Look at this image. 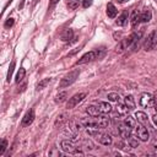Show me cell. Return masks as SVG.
Returning <instances> with one entry per match:
<instances>
[{"label": "cell", "instance_id": "1", "mask_svg": "<svg viewBox=\"0 0 157 157\" xmlns=\"http://www.w3.org/2000/svg\"><path fill=\"white\" fill-rule=\"evenodd\" d=\"M87 134L91 135V136H93V137H94L98 142H101L102 145L109 146V145H112V142H113V139H112V136H110L109 134L98 131V129H91V128H88V129H87Z\"/></svg>", "mask_w": 157, "mask_h": 157}, {"label": "cell", "instance_id": "2", "mask_svg": "<svg viewBox=\"0 0 157 157\" xmlns=\"http://www.w3.org/2000/svg\"><path fill=\"white\" fill-rule=\"evenodd\" d=\"M104 54V50H103V48H101V49H94V50H91V52H88V53H86V54H83L77 61H76V65H80V64H86V63H90V61H93V60H96V59H98V58H101L102 55Z\"/></svg>", "mask_w": 157, "mask_h": 157}, {"label": "cell", "instance_id": "3", "mask_svg": "<svg viewBox=\"0 0 157 157\" xmlns=\"http://www.w3.org/2000/svg\"><path fill=\"white\" fill-rule=\"evenodd\" d=\"M78 75H80V70H72V71H70L69 74H66L61 80H60V83H59V87L60 88H65V87H69L70 85H72L76 80H77V77H78Z\"/></svg>", "mask_w": 157, "mask_h": 157}, {"label": "cell", "instance_id": "4", "mask_svg": "<svg viewBox=\"0 0 157 157\" xmlns=\"http://www.w3.org/2000/svg\"><path fill=\"white\" fill-rule=\"evenodd\" d=\"M156 45H157V29L152 31V32L146 37V39H145V42H144V49H145L146 52H148V50L155 49Z\"/></svg>", "mask_w": 157, "mask_h": 157}, {"label": "cell", "instance_id": "5", "mask_svg": "<svg viewBox=\"0 0 157 157\" xmlns=\"http://www.w3.org/2000/svg\"><path fill=\"white\" fill-rule=\"evenodd\" d=\"M86 96H87V93H86V92H80V93L74 94L71 98H69L67 104H66V108H67V109H72V108H75L80 102H82V101H83V98H85Z\"/></svg>", "mask_w": 157, "mask_h": 157}, {"label": "cell", "instance_id": "6", "mask_svg": "<svg viewBox=\"0 0 157 157\" xmlns=\"http://www.w3.org/2000/svg\"><path fill=\"white\" fill-rule=\"evenodd\" d=\"M61 148H63V151L66 152V153H71V155H82V152L78 151V150L75 147V145H74L71 141H69V140H63V141H61Z\"/></svg>", "mask_w": 157, "mask_h": 157}, {"label": "cell", "instance_id": "7", "mask_svg": "<svg viewBox=\"0 0 157 157\" xmlns=\"http://www.w3.org/2000/svg\"><path fill=\"white\" fill-rule=\"evenodd\" d=\"M136 129V136L139 137V140L141 141H147L150 139V134H148V130L145 128V125L142 124H137L135 126Z\"/></svg>", "mask_w": 157, "mask_h": 157}, {"label": "cell", "instance_id": "8", "mask_svg": "<svg viewBox=\"0 0 157 157\" xmlns=\"http://www.w3.org/2000/svg\"><path fill=\"white\" fill-rule=\"evenodd\" d=\"M140 105L144 108H150L153 105V97L150 93H142L140 98Z\"/></svg>", "mask_w": 157, "mask_h": 157}, {"label": "cell", "instance_id": "9", "mask_svg": "<svg viewBox=\"0 0 157 157\" xmlns=\"http://www.w3.org/2000/svg\"><path fill=\"white\" fill-rule=\"evenodd\" d=\"M34 118H36V115H34V110H33V109L28 110V112L25 114V117L22 118V123H21V125H22V126H29V125L33 123Z\"/></svg>", "mask_w": 157, "mask_h": 157}, {"label": "cell", "instance_id": "10", "mask_svg": "<svg viewBox=\"0 0 157 157\" xmlns=\"http://www.w3.org/2000/svg\"><path fill=\"white\" fill-rule=\"evenodd\" d=\"M81 124L85 125L86 128L99 129V128H98V124H97V119H96V117H92V118H82V119H81Z\"/></svg>", "mask_w": 157, "mask_h": 157}, {"label": "cell", "instance_id": "11", "mask_svg": "<svg viewBox=\"0 0 157 157\" xmlns=\"http://www.w3.org/2000/svg\"><path fill=\"white\" fill-rule=\"evenodd\" d=\"M130 128H128L124 123L123 124H119V126H118V132H119V135L123 137V139H125V140H128L129 137H130V135H131V132H130Z\"/></svg>", "mask_w": 157, "mask_h": 157}, {"label": "cell", "instance_id": "12", "mask_svg": "<svg viewBox=\"0 0 157 157\" xmlns=\"http://www.w3.org/2000/svg\"><path fill=\"white\" fill-rule=\"evenodd\" d=\"M96 119H97V124H98V128L99 129H105L110 124L109 118H107L104 115H98V117H96Z\"/></svg>", "mask_w": 157, "mask_h": 157}, {"label": "cell", "instance_id": "13", "mask_svg": "<svg viewBox=\"0 0 157 157\" xmlns=\"http://www.w3.org/2000/svg\"><path fill=\"white\" fill-rule=\"evenodd\" d=\"M130 21H131V26H132V28H136L137 25L141 22V21H140V12H139L137 10H134V11L131 12Z\"/></svg>", "mask_w": 157, "mask_h": 157}, {"label": "cell", "instance_id": "14", "mask_svg": "<svg viewBox=\"0 0 157 157\" xmlns=\"http://www.w3.org/2000/svg\"><path fill=\"white\" fill-rule=\"evenodd\" d=\"M86 113H87L90 117H98V115L102 114L101 110H99V108H98V105H97V107H96V105H87V107H86Z\"/></svg>", "mask_w": 157, "mask_h": 157}, {"label": "cell", "instance_id": "15", "mask_svg": "<svg viewBox=\"0 0 157 157\" xmlns=\"http://www.w3.org/2000/svg\"><path fill=\"white\" fill-rule=\"evenodd\" d=\"M135 118L137 119V121L142 125H146L148 123V119H147V114L144 113V112H136L135 113Z\"/></svg>", "mask_w": 157, "mask_h": 157}, {"label": "cell", "instance_id": "16", "mask_svg": "<svg viewBox=\"0 0 157 157\" xmlns=\"http://www.w3.org/2000/svg\"><path fill=\"white\" fill-rule=\"evenodd\" d=\"M128 18H129V13H128V11H124V12L118 17V20L115 21V23H117L118 26H125V25L128 23Z\"/></svg>", "mask_w": 157, "mask_h": 157}, {"label": "cell", "instance_id": "17", "mask_svg": "<svg viewBox=\"0 0 157 157\" xmlns=\"http://www.w3.org/2000/svg\"><path fill=\"white\" fill-rule=\"evenodd\" d=\"M98 108H99L102 114H107V113L112 112V107H110V104L108 102H99L98 103Z\"/></svg>", "mask_w": 157, "mask_h": 157}, {"label": "cell", "instance_id": "18", "mask_svg": "<svg viewBox=\"0 0 157 157\" xmlns=\"http://www.w3.org/2000/svg\"><path fill=\"white\" fill-rule=\"evenodd\" d=\"M152 17V12L148 9H145L142 12H140V21L141 22H148Z\"/></svg>", "mask_w": 157, "mask_h": 157}, {"label": "cell", "instance_id": "19", "mask_svg": "<svg viewBox=\"0 0 157 157\" xmlns=\"http://www.w3.org/2000/svg\"><path fill=\"white\" fill-rule=\"evenodd\" d=\"M117 13H118L117 7H115V6H114L112 2H109V4L107 5V15H108V17L114 18V17L117 16Z\"/></svg>", "mask_w": 157, "mask_h": 157}, {"label": "cell", "instance_id": "20", "mask_svg": "<svg viewBox=\"0 0 157 157\" xmlns=\"http://www.w3.org/2000/svg\"><path fill=\"white\" fill-rule=\"evenodd\" d=\"M71 39H74V32L72 29H65V32L61 34V40L63 42H71Z\"/></svg>", "mask_w": 157, "mask_h": 157}, {"label": "cell", "instance_id": "21", "mask_svg": "<svg viewBox=\"0 0 157 157\" xmlns=\"http://www.w3.org/2000/svg\"><path fill=\"white\" fill-rule=\"evenodd\" d=\"M65 121H67V114H66V113H61V114H59V115L56 117L54 125H55V126H60V125H63Z\"/></svg>", "mask_w": 157, "mask_h": 157}, {"label": "cell", "instance_id": "22", "mask_svg": "<svg viewBox=\"0 0 157 157\" xmlns=\"http://www.w3.org/2000/svg\"><path fill=\"white\" fill-rule=\"evenodd\" d=\"M124 124H125L128 128H130V129H134V128L136 126V121H135V118H132V117H130V115H126V117H125V119H124Z\"/></svg>", "mask_w": 157, "mask_h": 157}, {"label": "cell", "instance_id": "23", "mask_svg": "<svg viewBox=\"0 0 157 157\" xmlns=\"http://www.w3.org/2000/svg\"><path fill=\"white\" fill-rule=\"evenodd\" d=\"M117 110H118V114H120V115H125V114H128V112L130 110V108H129L125 103H120V104H118Z\"/></svg>", "mask_w": 157, "mask_h": 157}, {"label": "cell", "instance_id": "24", "mask_svg": "<svg viewBox=\"0 0 157 157\" xmlns=\"http://www.w3.org/2000/svg\"><path fill=\"white\" fill-rule=\"evenodd\" d=\"M52 82V78H44V80H42V81H39L38 83H37V86H36V90L37 91H40V90H43V88H45L49 83Z\"/></svg>", "mask_w": 157, "mask_h": 157}, {"label": "cell", "instance_id": "25", "mask_svg": "<svg viewBox=\"0 0 157 157\" xmlns=\"http://www.w3.org/2000/svg\"><path fill=\"white\" fill-rule=\"evenodd\" d=\"M124 103H125L130 109H134V108H135V99H134V97H132L131 94H129V96H126V97L124 98Z\"/></svg>", "mask_w": 157, "mask_h": 157}, {"label": "cell", "instance_id": "26", "mask_svg": "<svg viewBox=\"0 0 157 157\" xmlns=\"http://www.w3.org/2000/svg\"><path fill=\"white\" fill-rule=\"evenodd\" d=\"M128 142H129L130 147H132V148L139 147V137H137V136H132V135H130V137L128 139Z\"/></svg>", "mask_w": 157, "mask_h": 157}, {"label": "cell", "instance_id": "27", "mask_svg": "<svg viewBox=\"0 0 157 157\" xmlns=\"http://www.w3.org/2000/svg\"><path fill=\"white\" fill-rule=\"evenodd\" d=\"M81 0H66V5L70 10H75L78 7V4H80Z\"/></svg>", "mask_w": 157, "mask_h": 157}, {"label": "cell", "instance_id": "28", "mask_svg": "<svg viewBox=\"0 0 157 157\" xmlns=\"http://www.w3.org/2000/svg\"><path fill=\"white\" fill-rule=\"evenodd\" d=\"M25 75H26V70H25L23 67H21V69L18 70L17 75H16V83H20V82L25 78Z\"/></svg>", "mask_w": 157, "mask_h": 157}, {"label": "cell", "instance_id": "29", "mask_svg": "<svg viewBox=\"0 0 157 157\" xmlns=\"http://www.w3.org/2000/svg\"><path fill=\"white\" fill-rule=\"evenodd\" d=\"M66 97H67V92H66V91H63V92H60L59 94H56L55 102H56V103H61V102H64V101L66 99Z\"/></svg>", "mask_w": 157, "mask_h": 157}, {"label": "cell", "instance_id": "30", "mask_svg": "<svg viewBox=\"0 0 157 157\" xmlns=\"http://www.w3.org/2000/svg\"><path fill=\"white\" fill-rule=\"evenodd\" d=\"M107 98H108L110 102H119V101H120V96H119L118 93H115V92H110V93H108Z\"/></svg>", "mask_w": 157, "mask_h": 157}, {"label": "cell", "instance_id": "31", "mask_svg": "<svg viewBox=\"0 0 157 157\" xmlns=\"http://www.w3.org/2000/svg\"><path fill=\"white\" fill-rule=\"evenodd\" d=\"M13 69H15V61H12L9 66V71H7V76H6V80L10 81L11 77H12V74H13Z\"/></svg>", "mask_w": 157, "mask_h": 157}, {"label": "cell", "instance_id": "32", "mask_svg": "<svg viewBox=\"0 0 157 157\" xmlns=\"http://www.w3.org/2000/svg\"><path fill=\"white\" fill-rule=\"evenodd\" d=\"M6 147H7V141H6V140H2V141H1V145H0V156L4 155Z\"/></svg>", "mask_w": 157, "mask_h": 157}, {"label": "cell", "instance_id": "33", "mask_svg": "<svg viewBox=\"0 0 157 157\" xmlns=\"http://www.w3.org/2000/svg\"><path fill=\"white\" fill-rule=\"evenodd\" d=\"M92 1H93V0H82V6H83L85 9H87V7H90V6L92 5Z\"/></svg>", "mask_w": 157, "mask_h": 157}, {"label": "cell", "instance_id": "34", "mask_svg": "<svg viewBox=\"0 0 157 157\" xmlns=\"http://www.w3.org/2000/svg\"><path fill=\"white\" fill-rule=\"evenodd\" d=\"M49 156H60V152L55 148V147H53V150L52 151H49V153H48Z\"/></svg>", "mask_w": 157, "mask_h": 157}, {"label": "cell", "instance_id": "35", "mask_svg": "<svg viewBox=\"0 0 157 157\" xmlns=\"http://www.w3.org/2000/svg\"><path fill=\"white\" fill-rule=\"evenodd\" d=\"M13 18H9V20H6V22H5V27L6 28H9V27H11V26H13Z\"/></svg>", "mask_w": 157, "mask_h": 157}, {"label": "cell", "instance_id": "36", "mask_svg": "<svg viewBox=\"0 0 157 157\" xmlns=\"http://www.w3.org/2000/svg\"><path fill=\"white\" fill-rule=\"evenodd\" d=\"M153 107H155V109L157 110V91H155V93H153Z\"/></svg>", "mask_w": 157, "mask_h": 157}, {"label": "cell", "instance_id": "37", "mask_svg": "<svg viewBox=\"0 0 157 157\" xmlns=\"http://www.w3.org/2000/svg\"><path fill=\"white\" fill-rule=\"evenodd\" d=\"M152 150H153V152L157 155V140H153V141H152Z\"/></svg>", "mask_w": 157, "mask_h": 157}, {"label": "cell", "instance_id": "38", "mask_svg": "<svg viewBox=\"0 0 157 157\" xmlns=\"http://www.w3.org/2000/svg\"><path fill=\"white\" fill-rule=\"evenodd\" d=\"M115 146H117L118 148H123V150H125V145H124V142H121V141L117 142V144H115Z\"/></svg>", "mask_w": 157, "mask_h": 157}, {"label": "cell", "instance_id": "39", "mask_svg": "<svg viewBox=\"0 0 157 157\" xmlns=\"http://www.w3.org/2000/svg\"><path fill=\"white\" fill-rule=\"evenodd\" d=\"M152 121H153L155 125H157V114H153V117H152Z\"/></svg>", "mask_w": 157, "mask_h": 157}, {"label": "cell", "instance_id": "40", "mask_svg": "<svg viewBox=\"0 0 157 157\" xmlns=\"http://www.w3.org/2000/svg\"><path fill=\"white\" fill-rule=\"evenodd\" d=\"M59 0H50V6H54Z\"/></svg>", "mask_w": 157, "mask_h": 157}, {"label": "cell", "instance_id": "41", "mask_svg": "<svg viewBox=\"0 0 157 157\" xmlns=\"http://www.w3.org/2000/svg\"><path fill=\"white\" fill-rule=\"evenodd\" d=\"M126 1H129V0H118V2H120V4H123V2H126Z\"/></svg>", "mask_w": 157, "mask_h": 157}, {"label": "cell", "instance_id": "42", "mask_svg": "<svg viewBox=\"0 0 157 157\" xmlns=\"http://www.w3.org/2000/svg\"><path fill=\"white\" fill-rule=\"evenodd\" d=\"M37 1H38V0H33V5H36V4H37Z\"/></svg>", "mask_w": 157, "mask_h": 157}, {"label": "cell", "instance_id": "43", "mask_svg": "<svg viewBox=\"0 0 157 157\" xmlns=\"http://www.w3.org/2000/svg\"><path fill=\"white\" fill-rule=\"evenodd\" d=\"M155 1H156V2H157V0H155Z\"/></svg>", "mask_w": 157, "mask_h": 157}]
</instances>
